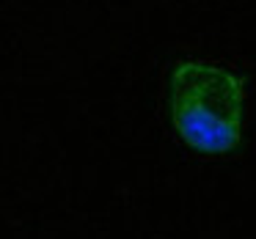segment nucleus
I'll return each instance as SVG.
<instances>
[{
	"label": "nucleus",
	"instance_id": "1",
	"mask_svg": "<svg viewBox=\"0 0 256 239\" xmlns=\"http://www.w3.org/2000/svg\"><path fill=\"white\" fill-rule=\"evenodd\" d=\"M242 83L220 63L179 61L171 72V124L188 149L206 157L234 151L242 138Z\"/></svg>",
	"mask_w": 256,
	"mask_h": 239
}]
</instances>
